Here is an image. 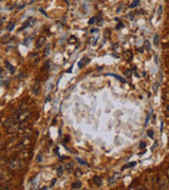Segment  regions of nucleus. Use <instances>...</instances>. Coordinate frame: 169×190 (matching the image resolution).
Masks as SVG:
<instances>
[{"label": "nucleus", "mask_w": 169, "mask_h": 190, "mask_svg": "<svg viewBox=\"0 0 169 190\" xmlns=\"http://www.w3.org/2000/svg\"><path fill=\"white\" fill-rule=\"evenodd\" d=\"M23 166L22 162L20 160H17V158H15V160H12L9 164V167H10V170H19L20 168Z\"/></svg>", "instance_id": "nucleus-1"}, {"label": "nucleus", "mask_w": 169, "mask_h": 190, "mask_svg": "<svg viewBox=\"0 0 169 190\" xmlns=\"http://www.w3.org/2000/svg\"><path fill=\"white\" fill-rule=\"evenodd\" d=\"M168 178H157V186H160L161 189H169V182Z\"/></svg>", "instance_id": "nucleus-2"}, {"label": "nucleus", "mask_w": 169, "mask_h": 190, "mask_svg": "<svg viewBox=\"0 0 169 190\" xmlns=\"http://www.w3.org/2000/svg\"><path fill=\"white\" fill-rule=\"evenodd\" d=\"M120 173H114V174L112 175V176H111L110 178H109V185H114L115 183L118 182V180H120Z\"/></svg>", "instance_id": "nucleus-3"}, {"label": "nucleus", "mask_w": 169, "mask_h": 190, "mask_svg": "<svg viewBox=\"0 0 169 190\" xmlns=\"http://www.w3.org/2000/svg\"><path fill=\"white\" fill-rule=\"evenodd\" d=\"M124 57H125V59L127 60V61H130V60L132 59V57H133L132 52H131L130 50H127V51H125V52H124Z\"/></svg>", "instance_id": "nucleus-4"}, {"label": "nucleus", "mask_w": 169, "mask_h": 190, "mask_svg": "<svg viewBox=\"0 0 169 190\" xmlns=\"http://www.w3.org/2000/svg\"><path fill=\"white\" fill-rule=\"evenodd\" d=\"M44 42H46V37H42V36L39 37V39H38V41H37V43H36L37 49H40V48L44 45Z\"/></svg>", "instance_id": "nucleus-5"}, {"label": "nucleus", "mask_w": 169, "mask_h": 190, "mask_svg": "<svg viewBox=\"0 0 169 190\" xmlns=\"http://www.w3.org/2000/svg\"><path fill=\"white\" fill-rule=\"evenodd\" d=\"M89 62H90V59H89V58H83V59L78 62V68H81H81H83V66L88 64Z\"/></svg>", "instance_id": "nucleus-6"}, {"label": "nucleus", "mask_w": 169, "mask_h": 190, "mask_svg": "<svg viewBox=\"0 0 169 190\" xmlns=\"http://www.w3.org/2000/svg\"><path fill=\"white\" fill-rule=\"evenodd\" d=\"M93 183L96 186H102L103 184V178H99V176H94L93 178Z\"/></svg>", "instance_id": "nucleus-7"}, {"label": "nucleus", "mask_w": 169, "mask_h": 190, "mask_svg": "<svg viewBox=\"0 0 169 190\" xmlns=\"http://www.w3.org/2000/svg\"><path fill=\"white\" fill-rule=\"evenodd\" d=\"M39 88H40V85H39V82H35V85H34V87H33V91H34V93L36 94H38V92H39Z\"/></svg>", "instance_id": "nucleus-8"}, {"label": "nucleus", "mask_w": 169, "mask_h": 190, "mask_svg": "<svg viewBox=\"0 0 169 190\" xmlns=\"http://www.w3.org/2000/svg\"><path fill=\"white\" fill-rule=\"evenodd\" d=\"M108 76H113L114 78H116V79H118L120 82H126V79H124L123 77H120V76H118V75H116V74H112V73H110V74H107Z\"/></svg>", "instance_id": "nucleus-9"}, {"label": "nucleus", "mask_w": 169, "mask_h": 190, "mask_svg": "<svg viewBox=\"0 0 169 190\" xmlns=\"http://www.w3.org/2000/svg\"><path fill=\"white\" fill-rule=\"evenodd\" d=\"M162 12H163V7H162V5H160L159 8H157V20L161 19V16H162Z\"/></svg>", "instance_id": "nucleus-10"}, {"label": "nucleus", "mask_w": 169, "mask_h": 190, "mask_svg": "<svg viewBox=\"0 0 169 190\" xmlns=\"http://www.w3.org/2000/svg\"><path fill=\"white\" fill-rule=\"evenodd\" d=\"M72 169H73V162H69L66 164V170H68L69 172H71Z\"/></svg>", "instance_id": "nucleus-11"}, {"label": "nucleus", "mask_w": 169, "mask_h": 190, "mask_svg": "<svg viewBox=\"0 0 169 190\" xmlns=\"http://www.w3.org/2000/svg\"><path fill=\"white\" fill-rule=\"evenodd\" d=\"M72 189H79L81 187V182H75L72 184Z\"/></svg>", "instance_id": "nucleus-12"}, {"label": "nucleus", "mask_w": 169, "mask_h": 190, "mask_svg": "<svg viewBox=\"0 0 169 190\" xmlns=\"http://www.w3.org/2000/svg\"><path fill=\"white\" fill-rule=\"evenodd\" d=\"M5 66H7V69L10 70V72H11V73H12V74H13V73H14V72H15V69H14V68H13V66H12V64H11L9 61H5Z\"/></svg>", "instance_id": "nucleus-13"}, {"label": "nucleus", "mask_w": 169, "mask_h": 190, "mask_svg": "<svg viewBox=\"0 0 169 190\" xmlns=\"http://www.w3.org/2000/svg\"><path fill=\"white\" fill-rule=\"evenodd\" d=\"M139 4H140V0H133V2L130 4V8L133 9V8H135V7H137Z\"/></svg>", "instance_id": "nucleus-14"}, {"label": "nucleus", "mask_w": 169, "mask_h": 190, "mask_svg": "<svg viewBox=\"0 0 169 190\" xmlns=\"http://www.w3.org/2000/svg\"><path fill=\"white\" fill-rule=\"evenodd\" d=\"M14 27H15L14 22H10V23H9V25H7V31H9V32H11V31L14 30Z\"/></svg>", "instance_id": "nucleus-15"}, {"label": "nucleus", "mask_w": 169, "mask_h": 190, "mask_svg": "<svg viewBox=\"0 0 169 190\" xmlns=\"http://www.w3.org/2000/svg\"><path fill=\"white\" fill-rule=\"evenodd\" d=\"M159 38H160V36L157 34H155L154 35V37H153V43H154L155 46H157L159 45Z\"/></svg>", "instance_id": "nucleus-16"}, {"label": "nucleus", "mask_w": 169, "mask_h": 190, "mask_svg": "<svg viewBox=\"0 0 169 190\" xmlns=\"http://www.w3.org/2000/svg\"><path fill=\"white\" fill-rule=\"evenodd\" d=\"M135 165H136V162H132V163H129V164H127V165H126V166H124V169H126V168L134 167Z\"/></svg>", "instance_id": "nucleus-17"}, {"label": "nucleus", "mask_w": 169, "mask_h": 190, "mask_svg": "<svg viewBox=\"0 0 169 190\" xmlns=\"http://www.w3.org/2000/svg\"><path fill=\"white\" fill-rule=\"evenodd\" d=\"M76 160L78 162L79 164H81V165H86V166H89V164L87 163V162H85V160H83L81 158H79V157H76Z\"/></svg>", "instance_id": "nucleus-18"}, {"label": "nucleus", "mask_w": 169, "mask_h": 190, "mask_svg": "<svg viewBox=\"0 0 169 190\" xmlns=\"http://www.w3.org/2000/svg\"><path fill=\"white\" fill-rule=\"evenodd\" d=\"M144 45H145L144 49H146L147 51H150V42L148 41V40H146V41L144 42Z\"/></svg>", "instance_id": "nucleus-19"}, {"label": "nucleus", "mask_w": 169, "mask_h": 190, "mask_svg": "<svg viewBox=\"0 0 169 190\" xmlns=\"http://www.w3.org/2000/svg\"><path fill=\"white\" fill-rule=\"evenodd\" d=\"M69 42H70V43H75V42H77V38H76L75 36H71L70 39H69Z\"/></svg>", "instance_id": "nucleus-20"}, {"label": "nucleus", "mask_w": 169, "mask_h": 190, "mask_svg": "<svg viewBox=\"0 0 169 190\" xmlns=\"http://www.w3.org/2000/svg\"><path fill=\"white\" fill-rule=\"evenodd\" d=\"M147 134H148V136H149L150 138H153L154 137V132L152 130H148L147 131Z\"/></svg>", "instance_id": "nucleus-21"}, {"label": "nucleus", "mask_w": 169, "mask_h": 190, "mask_svg": "<svg viewBox=\"0 0 169 190\" xmlns=\"http://www.w3.org/2000/svg\"><path fill=\"white\" fill-rule=\"evenodd\" d=\"M62 172H64V169H62V167H61V166H58V167H57V173H58L59 175H61V174H62Z\"/></svg>", "instance_id": "nucleus-22"}, {"label": "nucleus", "mask_w": 169, "mask_h": 190, "mask_svg": "<svg viewBox=\"0 0 169 190\" xmlns=\"http://www.w3.org/2000/svg\"><path fill=\"white\" fill-rule=\"evenodd\" d=\"M95 21H96V17H92L89 20V25H93V23H95Z\"/></svg>", "instance_id": "nucleus-23"}, {"label": "nucleus", "mask_w": 169, "mask_h": 190, "mask_svg": "<svg viewBox=\"0 0 169 190\" xmlns=\"http://www.w3.org/2000/svg\"><path fill=\"white\" fill-rule=\"evenodd\" d=\"M41 160H42V154H38V155H37V162H38V163H41Z\"/></svg>", "instance_id": "nucleus-24"}, {"label": "nucleus", "mask_w": 169, "mask_h": 190, "mask_svg": "<svg viewBox=\"0 0 169 190\" xmlns=\"http://www.w3.org/2000/svg\"><path fill=\"white\" fill-rule=\"evenodd\" d=\"M124 7V3H120V7L118 8V10H116V13H120V12H122V8Z\"/></svg>", "instance_id": "nucleus-25"}, {"label": "nucleus", "mask_w": 169, "mask_h": 190, "mask_svg": "<svg viewBox=\"0 0 169 190\" xmlns=\"http://www.w3.org/2000/svg\"><path fill=\"white\" fill-rule=\"evenodd\" d=\"M25 7V3H22V4H20V5H16V8H17V10H21V9H23Z\"/></svg>", "instance_id": "nucleus-26"}, {"label": "nucleus", "mask_w": 169, "mask_h": 190, "mask_svg": "<svg viewBox=\"0 0 169 190\" xmlns=\"http://www.w3.org/2000/svg\"><path fill=\"white\" fill-rule=\"evenodd\" d=\"M125 75L127 77H131V71H130V70H127V71H125Z\"/></svg>", "instance_id": "nucleus-27"}, {"label": "nucleus", "mask_w": 169, "mask_h": 190, "mask_svg": "<svg viewBox=\"0 0 169 190\" xmlns=\"http://www.w3.org/2000/svg\"><path fill=\"white\" fill-rule=\"evenodd\" d=\"M123 27H124V25H123L122 22H120L118 25H116V29H118V30H120V29H123Z\"/></svg>", "instance_id": "nucleus-28"}, {"label": "nucleus", "mask_w": 169, "mask_h": 190, "mask_svg": "<svg viewBox=\"0 0 169 190\" xmlns=\"http://www.w3.org/2000/svg\"><path fill=\"white\" fill-rule=\"evenodd\" d=\"M145 147H146V143H145V142H141L140 149H143V148H145Z\"/></svg>", "instance_id": "nucleus-29"}, {"label": "nucleus", "mask_w": 169, "mask_h": 190, "mask_svg": "<svg viewBox=\"0 0 169 190\" xmlns=\"http://www.w3.org/2000/svg\"><path fill=\"white\" fill-rule=\"evenodd\" d=\"M49 52H50V47H47V49H46V51H44V56H47V55L49 54Z\"/></svg>", "instance_id": "nucleus-30"}, {"label": "nucleus", "mask_w": 169, "mask_h": 190, "mask_svg": "<svg viewBox=\"0 0 169 190\" xmlns=\"http://www.w3.org/2000/svg\"><path fill=\"white\" fill-rule=\"evenodd\" d=\"M165 99H167V100H169V91L167 92L166 94H165Z\"/></svg>", "instance_id": "nucleus-31"}, {"label": "nucleus", "mask_w": 169, "mask_h": 190, "mask_svg": "<svg viewBox=\"0 0 169 190\" xmlns=\"http://www.w3.org/2000/svg\"><path fill=\"white\" fill-rule=\"evenodd\" d=\"M50 99H51V96H50V95H49V96L47 97V99H46V103H48V101H49Z\"/></svg>", "instance_id": "nucleus-32"}, {"label": "nucleus", "mask_w": 169, "mask_h": 190, "mask_svg": "<svg viewBox=\"0 0 169 190\" xmlns=\"http://www.w3.org/2000/svg\"><path fill=\"white\" fill-rule=\"evenodd\" d=\"M167 178H168V180H169V167H168V169H167Z\"/></svg>", "instance_id": "nucleus-33"}, {"label": "nucleus", "mask_w": 169, "mask_h": 190, "mask_svg": "<svg viewBox=\"0 0 169 190\" xmlns=\"http://www.w3.org/2000/svg\"><path fill=\"white\" fill-rule=\"evenodd\" d=\"M94 32H97V30H96V29H92V30H91V33H94Z\"/></svg>", "instance_id": "nucleus-34"}, {"label": "nucleus", "mask_w": 169, "mask_h": 190, "mask_svg": "<svg viewBox=\"0 0 169 190\" xmlns=\"http://www.w3.org/2000/svg\"><path fill=\"white\" fill-rule=\"evenodd\" d=\"M143 50H145V49H144V47H143V48H141V49H139V52H141V53H142V52H143Z\"/></svg>", "instance_id": "nucleus-35"}, {"label": "nucleus", "mask_w": 169, "mask_h": 190, "mask_svg": "<svg viewBox=\"0 0 169 190\" xmlns=\"http://www.w3.org/2000/svg\"><path fill=\"white\" fill-rule=\"evenodd\" d=\"M36 1H37V0H31V2H30V3H31V4H33V3L36 2Z\"/></svg>", "instance_id": "nucleus-36"}, {"label": "nucleus", "mask_w": 169, "mask_h": 190, "mask_svg": "<svg viewBox=\"0 0 169 190\" xmlns=\"http://www.w3.org/2000/svg\"><path fill=\"white\" fill-rule=\"evenodd\" d=\"M0 146H1V142H0Z\"/></svg>", "instance_id": "nucleus-37"}, {"label": "nucleus", "mask_w": 169, "mask_h": 190, "mask_svg": "<svg viewBox=\"0 0 169 190\" xmlns=\"http://www.w3.org/2000/svg\"><path fill=\"white\" fill-rule=\"evenodd\" d=\"M0 1H1V0H0Z\"/></svg>", "instance_id": "nucleus-38"}]
</instances>
